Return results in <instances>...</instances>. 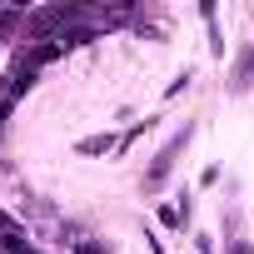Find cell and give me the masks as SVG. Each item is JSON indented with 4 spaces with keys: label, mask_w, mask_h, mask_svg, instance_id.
I'll return each mask as SVG.
<instances>
[{
    "label": "cell",
    "mask_w": 254,
    "mask_h": 254,
    "mask_svg": "<svg viewBox=\"0 0 254 254\" xmlns=\"http://www.w3.org/2000/svg\"><path fill=\"white\" fill-rule=\"evenodd\" d=\"M185 140H190V125H185V130L180 135H170L165 140V150L150 160V170H145V194H155L165 180H170V170H175V160H180V150H185Z\"/></svg>",
    "instance_id": "cell-1"
},
{
    "label": "cell",
    "mask_w": 254,
    "mask_h": 254,
    "mask_svg": "<svg viewBox=\"0 0 254 254\" xmlns=\"http://www.w3.org/2000/svg\"><path fill=\"white\" fill-rule=\"evenodd\" d=\"M249 80H254V50L244 45V50H239V60H234V70H229V90H234V95H244V90H249Z\"/></svg>",
    "instance_id": "cell-2"
},
{
    "label": "cell",
    "mask_w": 254,
    "mask_h": 254,
    "mask_svg": "<svg viewBox=\"0 0 254 254\" xmlns=\"http://www.w3.org/2000/svg\"><path fill=\"white\" fill-rule=\"evenodd\" d=\"M0 254H35V249L25 244V234H20V229H15L10 219L0 224Z\"/></svg>",
    "instance_id": "cell-3"
},
{
    "label": "cell",
    "mask_w": 254,
    "mask_h": 254,
    "mask_svg": "<svg viewBox=\"0 0 254 254\" xmlns=\"http://www.w3.org/2000/svg\"><path fill=\"white\" fill-rule=\"evenodd\" d=\"M75 150H80V155H110V150H115V135H85Z\"/></svg>",
    "instance_id": "cell-4"
},
{
    "label": "cell",
    "mask_w": 254,
    "mask_h": 254,
    "mask_svg": "<svg viewBox=\"0 0 254 254\" xmlns=\"http://www.w3.org/2000/svg\"><path fill=\"white\" fill-rule=\"evenodd\" d=\"M75 254H105V244H95V239H85V234H75Z\"/></svg>",
    "instance_id": "cell-5"
},
{
    "label": "cell",
    "mask_w": 254,
    "mask_h": 254,
    "mask_svg": "<svg viewBox=\"0 0 254 254\" xmlns=\"http://www.w3.org/2000/svg\"><path fill=\"white\" fill-rule=\"evenodd\" d=\"M229 254H254V244H249V239H234V244H229Z\"/></svg>",
    "instance_id": "cell-6"
},
{
    "label": "cell",
    "mask_w": 254,
    "mask_h": 254,
    "mask_svg": "<svg viewBox=\"0 0 254 254\" xmlns=\"http://www.w3.org/2000/svg\"><path fill=\"white\" fill-rule=\"evenodd\" d=\"M5 115H10V105H0V125H5Z\"/></svg>",
    "instance_id": "cell-7"
}]
</instances>
